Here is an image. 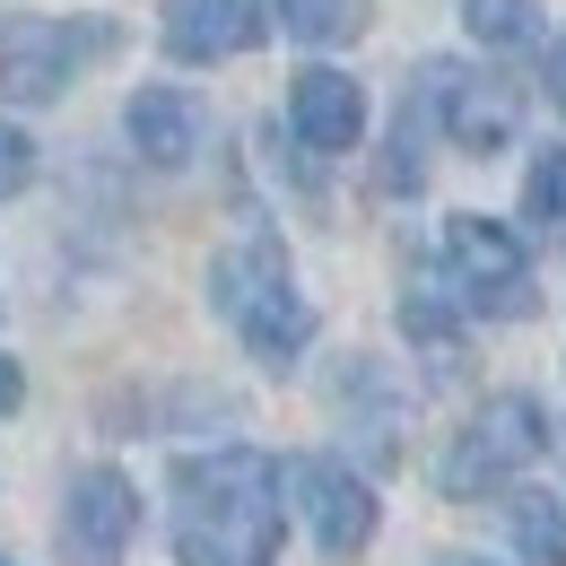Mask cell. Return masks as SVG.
I'll return each instance as SVG.
<instances>
[{
	"instance_id": "6da1fadb",
	"label": "cell",
	"mask_w": 566,
	"mask_h": 566,
	"mask_svg": "<svg viewBox=\"0 0 566 566\" xmlns=\"http://www.w3.org/2000/svg\"><path fill=\"white\" fill-rule=\"evenodd\" d=\"M175 558L184 566H271L280 558V462L253 444L175 462Z\"/></svg>"
},
{
	"instance_id": "7a4b0ae2",
	"label": "cell",
	"mask_w": 566,
	"mask_h": 566,
	"mask_svg": "<svg viewBox=\"0 0 566 566\" xmlns=\"http://www.w3.org/2000/svg\"><path fill=\"white\" fill-rule=\"evenodd\" d=\"M210 296H218V314H227V332L262 357V366H296L305 340H314V305L296 296L287 253L271 235H235L210 262Z\"/></svg>"
},
{
	"instance_id": "3957f363",
	"label": "cell",
	"mask_w": 566,
	"mask_h": 566,
	"mask_svg": "<svg viewBox=\"0 0 566 566\" xmlns=\"http://www.w3.org/2000/svg\"><path fill=\"white\" fill-rule=\"evenodd\" d=\"M105 53H123V27H114V18H9V27H0V96L53 105V96H71V78L96 71Z\"/></svg>"
},
{
	"instance_id": "277c9868",
	"label": "cell",
	"mask_w": 566,
	"mask_h": 566,
	"mask_svg": "<svg viewBox=\"0 0 566 566\" xmlns=\"http://www.w3.org/2000/svg\"><path fill=\"white\" fill-rule=\"evenodd\" d=\"M541 444H549L541 401H532V392H496V401H480V410L462 419V436L444 444L436 489L444 496H496L505 480H523V471L541 462Z\"/></svg>"
},
{
	"instance_id": "5b68a950",
	"label": "cell",
	"mask_w": 566,
	"mask_h": 566,
	"mask_svg": "<svg viewBox=\"0 0 566 566\" xmlns=\"http://www.w3.org/2000/svg\"><path fill=\"white\" fill-rule=\"evenodd\" d=\"M436 271H444V287H453V305H471V314H489V323H523V314L541 305L523 235H505L496 218H453Z\"/></svg>"
},
{
	"instance_id": "8992f818",
	"label": "cell",
	"mask_w": 566,
	"mask_h": 566,
	"mask_svg": "<svg viewBox=\"0 0 566 566\" xmlns=\"http://www.w3.org/2000/svg\"><path fill=\"white\" fill-rule=\"evenodd\" d=\"M132 532H140V489L123 471H105V462L78 471L71 496H62V558L71 566H123Z\"/></svg>"
},
{
	"instance_id": "52a82bcc",
	"label": "cell",
	"mask_w": 566,
	"mask_h": 566,
	"mask_svg": "<svg viewBox=\"0 0 566 566\" xmlns=\"http://www.w3.org/2000/svg\"><path fill=\"white\" fill-rule=\"evenodd\" d=\"M287 480H296V505H305V532H314L332 558H357V549L375 541V489L357 480L349 462H332V453H305Z\"/></svg>"
},
{
	"instance_id": "ba28073f",
	"label": "cell",
	"mask_w": 566,
	"mask_h": 566,
	"mask_svg": "<svg viewBox=\"0 0 566 566\" xmlns=\"http://www.w3.org/2000/svg\"><path fill=\"white\" fill-rule=\"evenodd\" d=\"M427 96H436L444 140H462L471 157H496V148L514 140V87H505V78H480V71L436 62V71H427Z\"/></svg>"
},
{
	"instance_id": "9c48e42d",
	"label": "cell",
	"mask_w": 566,
	"mask_h": 566,
	"mask_svg": "<svg viewBox=\"0 0 566 566\" xmlns=\"http://www.w3.org/2000/svg\"><path fill=\"white\" fill-rule=\"evenodd\" d=\"M287 132L314 148V157H340V148L366 140V87L349 71H296L287 78Z\"/></svg>"
},
{
	"instance_id": "30bf717a",
	"label": "cell",
	"mask_w": 566,
	"mask_h": 566,
	"mask_svg": "<svg viewBox=\"0 0 566 566\" xmlns=\"http://www.w3.org/2000/svg\"><path fill=\"white\" fill-rule=\"evenodd\" d=\"M262 35H271L262 27V0H175L166 9V53L175 62H235Z\"/></svg>"
},
{
	"instance_id": "8fae6325",
	"label": "cell",
	"mask_w": 566,
	"mask_h": 566,
	"mask_svg": "<svg viewBox=\"0 0 566 566\" xmlns=\"http://www.w3.org/2000/svg\"><path fill=\"white\" fill-rule=\"evenodd\" d=\"M123 132H132V148H140L148 166H184L201 148V105L184 87H140L132 114H123Z\"/></svg>"
},
{
	"instance_id": "7c38bea8",
	"label": "cell",
	"mask_w": 566,
	"mask_h": 566,
	"mask_svg": "<svg viewBox=\"0 0 566 566\" xmlns=\"http://www.w3.org/2000/svg\"><path fill=\"white\" fill-rule=\"evenodd\" d=\"M505 532H514V549H523L532 566H566V505H549V496H514Z\"/></svg>"
},
{
	"instance_id": "4fadbf2b",
	"label": "cell",
	"mask_w": 566,
	"mask_h": 566,
	"mask_svg": "<svg viewBox=\"0 0 566 566\" xmlns=\"http://www.w3.org/2000/svg\"><path fill=\"white\" fill-rule=\"evenodd\" d=\"M462 27L489 44V53H523L541 35V9L532 0H462Z\"/></svg>"
},
{
	"instance_id": "5bb4252c",
	"label": "cell",
	"mask_w": 566,
	"mask_h": 566,
	"mask_svg": "<svg viewBox=\"0 0 566 566\" xmlns=\"http://www.w3.org/2000/svg\"><path fill=\"white\" fill-rule=\"evenodd\" d=\"M523 218L566 235V148H532V166H523Z\"/></svg>"
},
{
	"instance_id": "9a60e30c",
	"label": "cell",
	"mask_w": 566,
	"mask_h": 566,
	"mask_svg": "<svg viewBox=\"0 0 566 566\" xmlns=\"http://www.w3.org/2000/svg\"><path fill=\"white\" fill-rule=\"evenodd\" d=\"M287 27L305 44H349L366 35V0H287Z\"/></svg>"
},
{
	"instance_id": "2e32d148",
	"label": "cell",
	"mask_w": 566,
	"mask_h": 566,
	"mask_svg": "<svg viewBox=\"0 0 566 566\" xmlns=\"http://www.w3.org/2000/svg\"><path fill=\"white\" fill-rule=\"evenodd\" d=\"M27 184H35V140L18 123H0V201H18Z\"/></svg>"
},
{
	"instance_id": "e0dca14e",
	"label": "cell",
	"mask_w": 566,
	"mask_h": 566,
	"mask_svg": "<svg viewBox=\"0 0 566 566\" xmlns=\"http://www.w3.org/2000/svg\"><path fill=\"white\" fill-rule=\"evenodd\" d=\"M27 401V375H18V357H0V419Z\"/></svg>"
},
{
	"instance_id": "ac0fdd59",
	"label": "cell",
	"mask_w": 566,
	"mask_h": 566,
	"mask_svg": "<svg viewBox=\"0 0 566 566\" xmlns=\"http://www.w3.org/2000/svg\"><path fill=\"white\" fill-rule=\"evenodd\" d=\"M549 87H558V105H566V44H558V62H549Z\"/></svg>"
},
{
	"instance_id": "d6986e66",
	"label": "cell",
	"mask_w": 566,
	"mask_h": 566,
	"mask_svg": "<svg viewBox=\"0 0 566 566\" xmlns=\"http://www.w3.org/2000/svg\"><path fill=\"white\" fill-rule=\"evenodd\" d=\"M436 566H480V558H436Z\"/></svg>"
}]
</instances>
